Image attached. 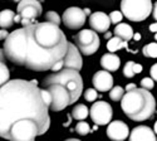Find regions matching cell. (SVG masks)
<instances>
[{
	"mask_svg": "<svg viewBox=\"0 0 157 141\" xmlns=\"http://www.w3.org/2000/svg\"><path fill=\"white\" fill-rule=\"evenodd\" d=\"M142 71H143L142 66H141V65H138V63H135V65H133V72H135V74L141 73Z\"/></svg>",
	"mask_w": 157,
	"mask_h": 141,
	"instance_id": "33",
	"label": "cell"
},
{
	"mask_svg": "<svg viewBox=\"0 0 157 141\" xmlns=\"http://www.w3.org/2000/svg\"><path fill=\"white\" fill-rule=\"evenodd\" d=\"M142 53L148 58H157V43H150L143 47Z\"/></svg>",
	"mask_w": 157,
	"mask_h": 141,
	"instance_id": "23",
	"label": "cell"
},
{
	"mask_svg": "<svg viewBox=\"0 0 157 141\" xmlns=\"http://www.w3.org/2000/svg\"><path fill=\"white\" fill-rule=\"evenodd\" d=\"M84 98L88 102H94L98 98V93H97V91L94 88H88L84 91Z\"/></svg>",
	"mask_w": 157,
	"mask_h": 141,
	"instance_id": "27",
	"label": "cell"
},
{
	"mask_svg": "<svg viewBox=\"0 0 157 141\" xmlns=\"http://www.w3.org/2000/svg\"><path fill=\"white\" fill-rule=\"evenodd\" d=\"M74 42L79 53L84 56H92L94 54L99 48V37L92 29H83L78 32L74 37Z\"/></svg>",
	"mask_w": 157,
	"mask_h": 141,
	"instance_id": "7",
	"label": "cell"
},
{
	"mask_svg": "<svg viewBox=\"0 0 157 141\" xmlns=\"http://www.w3.org/2000/svg\"><path fill=\"white\" fill-rule=\"evenodd\" d=\"M18 14L20 18V23L24 27H29L35 24V19L42 15V4L36 0H23L18 4Z\"/></svg>",
	"mask_w": 157,
	"mask_h": 141,
	"instance_id": "8",
	"label": "cell"
},
{
	"mask_svg": "<svg viewBox=\"0 0 157 141\" xmlns=\"http://www.w3.org/2000/svg\"><path fill=\"white\" fill-rule=\"evenodd\" d=\"M129 141H157L155 132L148 126H137L131 131Z\"/></svg>",
	"mask_w": 157,
	"mask_h": 141,
	"instance_id": "16",
	"label": "cell"
},
{
	"mask_svg": "<svg viewBox=\"0 0 157 141\" xmlns=\"http://www.w3.org/2000/svg\"><path fill=\"white\" fill-rule=\"evenodd\" d=\"M92 82L96 91L106 92V91H111L113 87V77L107 71H98L97 73H94Z\"/></svg>",
	"mask_w": 157,
	"mask_h": 141,
	"instance_id": "15",
	"label": "cell"
},
{
	"mask_svg": "<svg viewBox=\"0 0 157 141\" xmlns=\"http://www.w3.org/2000/svg\"><path fill=\"white\" fill-rule=\"evenodd\" d=\"M50 95L38 87V82L13 80L0 87V137L9 140L11 126L32 120L44 135L50 127Z\"/></svg>",
	"mask_w": 157,
	"mask_h": 141,
	"instance_id": "2",
	"label": "cell"
},
{
	"mask_svg": "<svg viewBox=\"0 0 157 141\" xmlns=\"http://www.w3.org/2000/svg\"><path fill=\"white\" fill-rule=\"evenodd\" d=\"M133 65L135 62H127L124 67H123V74L124 77H127V78H132V77L135 76V72H133Z\"/></svg>",
	"mask_w": 157,
	"mask_h": 141,
	"instance_id": "28",
	"label": "cell"
},
{
	"mask_svg": "<svg viewBox=\"0 0 157 141\" xmlns=\"http://www.w3.org/2000/svg\"><path fill=\"white\" fill-rule=\"evenodd\" d=\"M47 91L50 95V106L49 108L54 112L62 111L65 107L72 105V98L68 91L60 84H50L47 87Z\"/></svg>",
	"mask_w": 157,
	"mask_h": 141,
	"instance_id": "9",
	"label": "cell"
},
{
	"mask_svg": "<svg viewBox=\"0 0 157 141\" xmlns=\"http://www.w3.org/2000/svg\"><path fill=\"white\" fill-rule=\"evenodd\" d=\"M36 136H40L39 127L32 120H24L14 123L9 132L10 141H35Z\"/></svg>",
	"mask_w": 157,
	"mask_h": 141,
	"instance_id": "6",
	"label": "cell"
},
{
	"mask_svg": "<svg viewBox=\"0 0 157 141\" xmlns=\"http://www.w3.org/2000/svg\"><path fill=\"white\" fill-rule=\"evenodd\" d=\"M133 29L131 27L129 24H126V23H120L117 27L114 28V35L120 39L124 41V42H128L133 38Z\"/></svg>",
	"mask_w": 157,
	"mask_h": 141,
	"instance_id": "18",
	"label": "cell"
},
{
	"mask_svg": "<svg viewBox=\"0 0 157 141\" xmlns=\"http://www.w3.org/2000/svg\"><path fill=\"white\" fill-rule=\"evenodd\" d=\"M65 141H81V140H78V139H67Z\"/></svg>",
	"mask_w": 157,
	"mask_h": 141,
	"instance_id": "41",
	"label": "cell"
},
{
	"mask_svg": "<svg viewBox=\"0 0 157 141\" xmlns=\"http://www.w3.org/2000/svg\"><path fill=\"white\" fill-rule=\"evenodd\" d=\"M108 17H109L111 24H117V25H118V24L121 23L122 18H123L122 13H121L120 10H114V11H112V13H111V14H109Z\"/></svg>",
	"mask_w": 157,
	"mask_h": 141,
	"instance_id": "29",
	"label": "cell"
},
{
	"mask_svg": "<svg viewBox=\"0 0 157 141\" xmlns=\"http://www.w3.org/2000/svg\"><path fill=\"white\" fill-rule=\"evenodd\" d=\"M88 115H89L88 107H87L86 105H82V104L75 105L74 108L72 110V116H73L75 120H78V121L86 120V119L88 117Z\"/></svg>",
	"mask_w": 157,
	"mask_h": 141,
	"instance_id": "21",
	"label": "cell"
},
{
	"mask_svg": "<svg viewBox=\"0 0 157 141\" xmlns=\"http://www.w3.org/2000/svg\"><path fill=\"white\" fill-rule=\"evenodd\" d=\"M123 96H124V89L121 86H114L109 91V98L112 101H121Z\"/></svg>",
	"mask_w": 157,
	"mask_h": 141,
	"instance_id": "24",
	"label": "cell"
},
{
	"mask_svg": "<svg viewBox=\"0 0 157 141\" xmlns=\"http://www.w3.org/2000/svg\"><path fill=\"white\" fill-rule=\"evenodd\" d=\"M121 108L132 121H146L153 116L156 100L147 89L135 88L124 93L121 100Z\"/></svg>",
	"mask_w": 157,
	"mask_h": 141,
	"instance_id": "3",
	"label": "cell"
},
{
	"mask_svg": "<svg viewBox=\"0 0 157 141\" xmlns=\"http://www.w3.org/2000/svg\"><path fill=\"white\" fill-rule=\"evenodd\" d=\"M133 39H135V41H140V39H141V34H140V33L133 34Z\"/></svg>",
	"mask_w": 157,
	"mask_h": 141,
	"instance_id": "39",
	"label": "cell"
},
{
	"mask_svg": "<svg viewBox=\"0 0 157 141\" xmlns=\"http://www.w3.org/2000/svg\"><path fill=\"white\" fill-rule=\"evenodd\" d=\"M101 66L104 71L107 72H114L120 68L121 59L114 53H106L101 57Z\"/></svg>",
	"mask_w": 157,
	"mask_h": 141,
	"instance_id": "17",
	"label": "cell"
},
{
	"mask_svg": "<svg viewBox=\"0 0 157 141\" xmlns=\"http://www.w3.org/2000/svg\"><path fill=\"white\" fill-rule=\"evenodd\" d=\"M89 25L96 33H107L111 27V20L106 13L96 11L89 17Z\"/></svg>",
	"mask_w": 157,
	"mask_h": 141,
	"instance_id": "14",
	"label": "cell"
},
{
	"mask_svg": "<svg viewBox=\"0 0 157 141\" xmlns=\"http://www.w3.org/2000/svg\"><path fill=\"white\" fill-rule=\"evenodd\" d=\"M83 66V61H82V56L79 53L78 48L73 44L68 42V49H67V54L64 57L63 61V68L64 69H73V71H81Z\"/></svg>",
	"mask_w": 157,
	"mask_h": 141,
	"instance_id": "12",
	"label": "cell"
},
{
	"mask_svg": "<svg viewBox=\"0 0 157 141\" xmlns=\"http://www.w3.org/2000/svg\"><path fill=\"white\" fill-rule=\"evenodd\" d=\"M122 48H126L127 50H129L127 42L120 39V38H117V37L109 38V41L107 43V49L109 50V53H114V52H117V50H120Z\"/></svg>",
	"mask_w": 157,
	"mask_h": 141,
	"instance_id": "20",
	"label": "cell"
},
{
	"mask_svg": "<svg viewBox=\"0 0 157 141\" xmlns=\"http://www.w3.org/2000/svg\"><path fill=\"white\" fill-rule=\"evenodd\" d=\"M86 19L87 17L84 14L83 9L77 6L68 8L63 13V17H62V22L69 29H81L86 23Z\"/></svg>",
	"mask_w": 157,
	"mask_h": 141,
	"instance_id": "11",
	"label": "cell"
},
{
	"mask_svg": "<svg viewBox=\"0 0 157 141\" xmlns=\"http://www.w3.org/2000/svg\"><path fill=\"white\" fill-rule=\"evenodd\" d=\"M107 136L112 141H124L129 136V129L123 121L116 120L108 123Z\"/></svg>",
	"mask_w": 157,
	"mask_h": 141,
	"instance_id": "13",
	"label": "cell"
},
{
	"mask_svg": "<svg viewBox=\"0 0 157 141\" xmlns=\"http://www.w3.org/2000/svg\"><path fill=\"white\" fill-rule=\"evenodd\" d=\"M75 132L78 135H81V136H86V135H88L90 132V127H89V125L87 122L79 121L75 126Z\"/></svg>",
	"mask_w": 157,
	"mask_h": 141,
	"instance_id": "25",
	"label": "cell"
},
{
	"mask_svg": "<svg viewBox=\"0 0 157 141\" xmlns=\"http://www.w3.org/2000/svg\"><path fill=\"white\" fill-rule=\"evenodd\" d=\"M89 115H90L92 121L97 126H104V125H108L112 121L113 110L108 102L97 101L92 105V107H90Z\"/></svg>",
	"mask_w": 157,
	"mask_h": 141,
	"instance_id": "10",
	"label": "cell"
},
{
	"mask_svg": "<svg viewBox=\"0 0 157 141\" xmlns=\"http://www.w3.org/2000/svg\"><path fill=\"white\" fill-rule=\"evenodd\" d=\"M45 19H47L48 23L54 24V25H57V27H59V24H60V22H62L60 17L57 14L56 11H48L47 14H45Z\"/></svg>",
	"mask_w": 157,
	"mask_h": 141,
	"instance_id": "26",
	"label": "cell"
},
{
	"mask_svg": "<svg viewBox=\"0 0 157 141\" xmlns=\"http://www.w3.org/2000/svg\"><path fill=\"white\" fill-rule=\"evenodd\" d=\"M135 88H137L135 83H128V84L126 86V88H124V91L129 92V91H133V89H135Z\"/></svg>",
	"mask_w": 157,
	"mask_h": 141,
	"instance_id": "34",
	"label": "cell"
},
{
	"mask_svg": "<svg viewBox=\"0 0 157 141\" xmlns=\"http://www.w3.org/2000/svg\"><path fill=\"white\" fill-rule=\"evenodd\" d=\"M83 11H84V14H86V17H87V15H89V17H90V14H92V13H90V9H88V8L83 9Z\"/></svg>",
	"mask_w": 157,
	"mask_h": 141,
	"instance_id": "37",
	"label": "cell"
},
{
	"mask_svg": "<svg viewBox=\"0 0 157 141\" xmlns=\"http://www.w3.org/2000/svg\"><path fill=\"white\" fill-rule=\"evenodd\" d=\"M153 130H155V131H153V132H155V134H156V135H157V121H156V122H155V127H153Z\"/></svg>",
	"mask_w": 157,
	"mask_h": 141,
	"instance_id": "40",
	"label": "cell"
},
{
	"mask_svg": "<svg viewBox=\"0 0 157 141\" xmlns=\"http://www.w3.org/2000/svg\"><path fill=\"white\" fill-rule=\"evenodd\" d=\"M44 87H48L50 84H60L68 91L72 98V104H74L78 98L81 97L83 91V80L79 72L73 69H60L59 72L52 73L43 82Z\"/></svg>",
	"mask_w": 157,
	"mask_h": 141,
	"instance_id": "4",
	"label": "cell"
},
{
	"mask_svg": "<svg viewBox=\"0 0 157 141\" xmlns=\"http://www.w3.org/2000/svg\"><path fill=\"white\" fill-rule=\"evenodd\" d=\"M150 30L152 32V33H157V23H153V24H151L150 25Z\"/></svg>",
	"mask_w": 157,
	"mask_h": 141,
	"instance_id": "36",
	"label": "cell"
},
{
	"mask_svg": "<svg viewBox=\"0 0 157 141\" xmlns=\"http://www.w3.org/2000/svg\"><path fill=\"white\" fill-rule=\"evenodd\" d=\"M152 2L150 0H123L121 3V13L128 20L142 22L152 13Z\"/></svg>",
	"mask_w": 157,
	"mask_h": 141,
	"instance_id": "5",
	"label": "cell"
},
{
	"mask_svg": "<svg viewBox=\"0 0 157 141\" xmlns=\"http://www.w3.org/2000/svg\"><path fill=\"white\" fill-rule=\"evenodd\" d=\"M155 41H157V33L155 34Z\"/></svg>",
	"mask_w": 157,
	"mask_h": 141,
	"instance_id": "42",
	"label": "cell"
},
{
	"mask_svg": "<svg viewBox=\"0 0 157 141\" xmlns=\"http://www.w3.org/2000/svg\"><path fill=\"white\" fill-rule=\"evenodd\" d=\"M8 35H9L8 30H5V29H0V41H5L6 38H8Z\"/></svg>",
	"mask_w": 157,
	"mask_h": 141,
	"instance_id": "32",
	"label": "cell"
},
{
	"mask_svg": "<svg viewBox=\"0 0 157 141\" xmlns=\"http://www.w3.org/2000/svg\"><path fill=\"white\" fill-rule=\"evenodd\" d=\"M68 41L63 30L48 22L17 29L4 41L3 52L14 65L32 71L63 69Z\"/></svg>",
	"mask_w": 157,
	"mask_h": 141,
	"instance_id": "1",
	"label": "cell"
},
{
	"mask_svg": "<svg viewBox=\"0 0 157 141\" xmlns=\"http://www.w3.org/2000/svg\"><path fill=\"white\" fill-rule=\"evenodd\" d=\"M155 86V82L152 78H150V77H146V78L141 80V88L143 89H147V91H150V89H152Z\"/></svg>",
	"mask_w": 157,
	"mask_h": 141,
	"instance_id": "30",
	"label": "cell"
},
{
	"mask_svg": "<svg viewBox=\"0 0 157 141\" xmlns=\"http://www.w3.org/2000/svg\"><path fill=\"white\" fill-rule=\"evenodd\" d=\"M14 18H15L14 11L10 9H5L3 11H0V28L2 29L10 28L14 24Z\"/></svg>",
	"mask_w": 157,
	"mask_h": 141,
	"instance_id": "19",
	"label": "cell"
},
{
	"mask_svg": "<svg viewBox=\"0 0 157 141\" xmlns=\"http://www.w3.org/2000/svg\"><path fill=\"white\" fill-rule=\"evenodd\" d=\"M150 73H151V78L153 80V82L155 81L157 82V63H155V65L150 68Z\"/></svg>",
	"mask_w": 157,
	"mask_h": 141,
	"instance_id": "31",
	"label": "cell"
},
{
	"mask_svg": "<svg viewBox=\"0 0 157 141\" xmlns=\"http://www.w3.org/2000/svg\"><path fill=\"white\" fill-rule=\"evenodd\" d=\"M10 72L5 65V61H0V87H3L6 82H9Z\"/></svg>",
	"mask_w": 157,
	"mask_h": 141,
	"instance_id": "22",
	"label": "cell"
},
{
	"mask_svg": "<svg viewBox=\"0 0 157 141\" xmlns=\"http://www.w3.org/2000/svg\"><path fill=\"white\" fill-rule=\"evenodd\" d=\"M152 15H153V18H155V20H157V2L155 3V5H153V8H152ZM157 23V22H156Z\"/></svg>",
	"mask_w": 157,
	"mask_h": 141,
	"instance_id": "35",
	"label": "cell"
},
{
	"mask_svg": "<svg viewBox=\"0 0 157 141\" xmlns=\"http://www.w3.org/2000/svg\"><path fill=\"white\" fill-rule=\"evenodd\" d=\"M0 61H5V54L3 52V49H0Z\"/></svg>",
	"mask_w": 157,
	"mask_h": 141,
	"instance_id": "38",
	"label": "cell"
}]
</instances>
